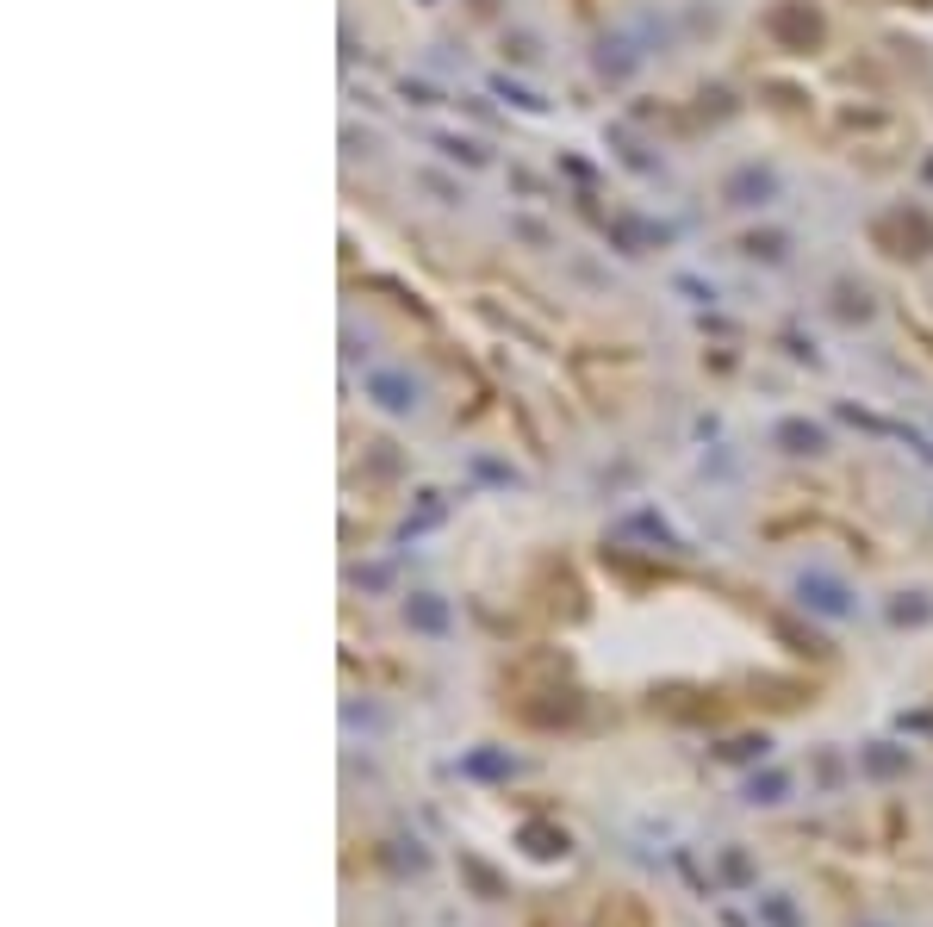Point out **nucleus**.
<instances>
[{
  "mask_svg": "<svg viewBox=\"0 0 933 927\" xmlns=\"http://www.w3.org/2000/svg\"><path fill=\"white\" fill-rule=\"evenodd\" d=\"M871 243H878L884 256H896V262H921V256H933V218L896 206V212H884L878 224H871Z\"/></svg>",
  "mask_w": 933,
  "mask_h": 927,
  "instance_id": "f257e3e1",
  "label": "nucleus"
},
{
  "mask_svg": "<svg viewBox=\"0 0 933 927\" xmlns=\"http://www.w3.org/2000/svg\"><path fill=\"white\" fill-rule=\"evenodd\" d=\"M766 32L784 44V50H822V13L809 7V0H778V7L766 13Z\"/></svg>",
  "mask_w": 933,
  "mask_h": 927,
  "instance_id": "f03ea898",
  "label": "nucleus"
},
{
  "mask_svg": "<svg viewBox=\"0 0 933 927\" xmlns=\"http://www.w3.org/2000/svg\"><path fill=\"white\" fill-rule=\"evenodd\" d=\"M797 592H803V604H809V610H822V616H846V610H853L846 585H834V579H803Z\"/></svg>",
  "mask_w": 933,
  "mask_h": 927,
  "instance_id": "7ed1b4c3",
  "label": "nucleus"
},
{
  "mask_svg": "<svg viewBox=\"0 0 933 927\" xmlns=\"http://www.w3.org/2000/svg\"><path fill=\"white\" fill-rule=\"evenodd\" d=\"M766 193H772V175H753V168L728 181V200H734V206H753V200H766Z\"/></svg>",
  "mask_w": 933,
  "mask_h": 927,
  "instance_id": "20e7f679",
  "label": "nucleus"
},
{
  "mask_svg": "<svg viewBox=\"0 0 933 927\" xmlns=\"http://www.w3.org/2000/svg\"><path fill=\"white\" fill-rule=\"evenodd\" d=\"M778 442L790 448V455H815V448H822V430L815 424H778Z\"/></svg>",
  "mask_w": 933,
  "mask_h": 927,
  "instance_id": "39448f33",
  "label": "nucleus"
},
{
  "mask_svg": "<svg viewBox=\"0 0 933 927\" xmlns=\"http://www.w3.org/2000/svg\"><path fill=\"white\" fill-rule=\"evenodd\" d=\"M902 766H909V753H896V747H871L865 753V772H878V778H896Z\"/></svg>",
  "mask_w": 933,
  "mask_h": 927,
  "instance_id": "423d86ee",
  "label": "nucleus"
},
{
  "mask_svg": "<svg viewBox=\"0 0 933 927\" xmlns=\"http://www.w3.org/2000/svg\"><path fill=\"white\" fill-rule=\"evenodd\" d=\"M405 616H411L417 629H442V623H448V610H442L436 598H411V604H405Z\"/></svg>",
  "mask_w": 933,
  "mask_h": 927,
  "instance_id": "0eeeda50",
  "label": "nucleus"
},
{
  "mask_svg": "<svg viewBox=\"0 0 933 927\" xmlns=\"http://www.w3.org/2000/svg\"><path fill=\"white\" fill-rule=\"evenodd\" d=\"M467 772L473 778H504V772H511V753H473Z\"/></svg>",
  "mask_w": 933,
  "mask_h": 927,
  "instance_id": "6e6552de",
  "label": "nucleus"
},
{
  "mask_svg": "<svg viewBox=\"0 0 933 927\" xmlns=\"http://www.w3.org/2000/svg\"><path fill=\"white\" fill-rule=\"evenodd\" d=\"M529 853H542V859H554V853H567V834H548V828H529Z\"/></svg>",
  "mask_w": 933,
  "mask_h": 927,
  "instance_id": "1a4fd4ad",
  "label": "nucleus"
},
{
  "mask_svg": "<svg viewBox=\"0 0 933 927\" xmlns=\"http://www.w3.org/2000/svg\"><path fill=\"white\" fill-rule=\"evenodd\" d=\"M374 392H380V405H386V411H405V405H411L405 380H374Z\"/></svg>",
  "mask_w": 933,
  "mask_h": 927,
  "instance_id": "9d476101",
  "label": "nucleus"
},
{
  "mask_svg": "<svg viewBox=\"0 0 933 927\" xmlns=\"http://www.w3.org/2000/svg\"><path fill=\"white\" fill-rule=\"evenodd\" d=\"M778 791H784V778H778V772H766V778H753V797H759V803H772Z\"/></svg>",
  "mask_w": 933,
  "mask_h": 927,
  "instance_id": "9b49d317",
  "label": "nucleus"
},
{
  "mask_svg": "<svg viewBox=\"0 0 933 927\" xmlns=\"http://www.w3.org/2000/svg\"><path fill=\"white\" fill-rule=\"evenodd\" d=\"M766 915H772L778 927H797V909H790V903H778V896H772V903H766Z\"/></svg>",
  "mask_w": 933,
  "mask_h": 927,
  "instance_id": "f8f14e48",
  "label": "nucleus"
},
{
  "mask_svg": "<svg viewBox=\"0 0 933 927\" xmlns=\"http://www.w3.org/2000/svg\"><path fill=\"white\" fill-rule=\"evenodd\" d=\"M753 753H766V741H753V735H747V741H734V747H728V760H753Z\"/></svg>",
  "mask_w": 933,
  "mask_h": 927,
  "instance_id": "ddd939ff",
  "label": "nucleus"
},
{
  "mask_svg": "<svg viewBox=\"0 0 933 927\" xmlns=\"http://www.w3.org/2000/svg\"><path fill=\"white\" fill-rule=\"evenodd\" d=\"M896 623H927V604H896Z\"/></svg>",
  "mask_w": 933,
  "mask_h": 927,
  "instance_id": "4468645a",
  "label": "nucleus"
},
{
  "mask_svg": "<svg viewBox=\"0 0 933 927\" xmlns=\"http://www.w3.org/2000/svg\"><path fill=\"white\" fill-rule=\"evenodd\" d=\"M921 7H927V0H921Z\"/></svg>",
  "mask_w": 933,
  "mask_h": 927,
  "instance_id": "2eb2a0df",
  "label": "nucleus"
}]
</instances>
